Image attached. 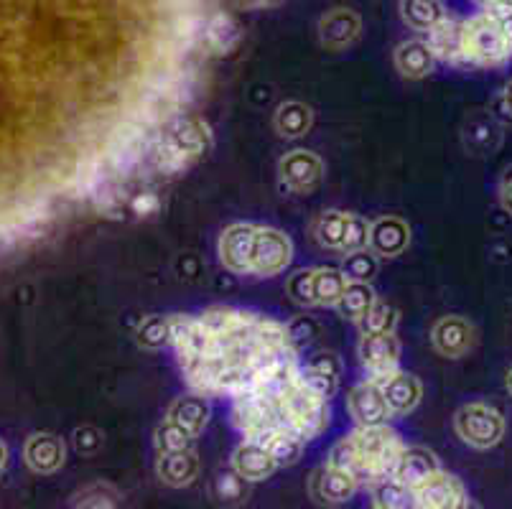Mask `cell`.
I'll list each match as a JSON object with an SVG mask.
<instances>
[{
    "mask_svg": "<svg viewBox=\"0 0 512 509\" xmlns=\"http://www.w3.org/2000/svg\"><path fill=\"white\" fill-rule=\"evenodd\" d=\"M372 502L375 509H416V499H413V489L400 484L393 476H380L370 484Z\"/></svg>",
    "mask_w": 512,
    "mask_h": 509,
    "instance_id": "30",
    "label": "cell"
},
{
    "mask_svg": "<svg viewBox=\"0 0 512 509\" xmlns=\"http://www.w3.org/2000/svg\"><path fill=\"white\" fill-rule=\"evenodd\" d=\"M232 469L245 479L248 484L253 482H265L268 476L276 474L278 464L273 461V456L268 454V448L260 446L258 441H245L235 448L232 454Z\"/></svg>",
    "mask_w": 512,
    "mask_h": 509,
    "instance_id": "20",
    "label": "cell"
},
{
    "mask_svg": "<svg viewBox=\"0 0 512 509\" xmlns=\"http://www.w3.org/2000/svg\"><path fill=\"white\" fill-rule=\"evenodd\" d=\"M367 242H370V222L365 217H360V214H349L342 252L347 255V252L367 250Z\"/></svg>",
    "mask_w": 512,
    "mask_h": 509,
    "instance_id": "41",
    "label": "cell"
},
{
    "mask_svg": "<svg viewBox=\"0 0 512 509\" xmlns=\"http://www.w3.org/2000/svg\"><path fill=\"white\" fill-rule=\"evenodd\" d=\"M347 217L349 212H339V209H332V212H324L316 217L314 222V237L321 247L327 250H339L342 252L344 245V230H347Z\"/></svg>",
    "mask_w": 512,
    "mask_h": 509,
    "instance_id": "34",
    "label": "cell"
},
{
    "mask_svg": "<svg viewBox=\"0 0 512 509\" xmlns=\"http://www.w3.org/2000/svg\"><path fill=\"white\" fill-rule=\"evenodd\" d=\"M102 446V433L92 426H82L74 431V448H77L79 454L92 456L97 454Z\"/></svg>",
    "mask_w": 512,
    "mask_h": 509,
    "instance_id": "45",
    "label": "cell"
},
{
    "mask_svg": "<svg viewBox=\"0 0 512 509\" xmlns=\"http://www.w3.org/2000/svg\"><path fill=\"white\" fill-rule=\"evenodd\" d=\"M276 130L283 138H301L311 130L314 123V112L304 102H283L276 112Z\"/></svg>",
    "mask_w": 512,
    "mask_h": 509,
    "instance_id": "33",
    "label": "cell"
},
{
    "mask_svg": "<svg viewBox=\"0 0 512 509\" xmlns=\"http://www.w3.org/2000/svg\"><path fill=\"white\" fill-rule=\"evenodd\" d=\"M258 224H230L220 237V260L230 273L248 275L253 263V242Z\"/></svg>",
    "mask_w": 512,
    "mask_h": 509,
    "instance_id": "12",
    "label": "cell"
},
{
    "mask_svg": "<svg viewBox=\"0 0 512 509\" xmlns=\"http://www.w3.org/2000/svg\"><path fill=\"white\" fill-rule=\"evenodd\" d=\"M344 288H347V278L337 268H316L311 275V301H314V306H337Z\"/></svg>",
    "mask_w": 512,
    "mask_h": 509,
    "instance_id": "32",
    "label": "cell"
},
{
    "mask_svg": "<svg viewBox=\"0 0 512 509\" xmlns=\"http://www.w3.org/2000/svg\"><path fill=\"white\" fill-rule=\"evenodd\" d=\"M311 275H314V270H296L288 278V296L299 306H314V301H311Z\"/></svg>",
    "mask_w": 512,
    "mask_h": 509,
    "instance_id": "43",
    "label": "cell"
},
{
    "mask_svg": "<svg viewBox=\"0 0 512 509\" xmlns=\"http://www.w3.org/2000/svg\"><path fill=\"white\" fill-rule=\"evenodd\" d=\"M166 418L174 420L176 426L184 428L189 436L199 438L204 433V428H207L209 418H212V410H209L207 398H202V395L194 392V395L174 400V405L169 408V415H166Z\"/></svg>",
    "mask_w": 512,
    "mask_h": 509,
    "instance_id": "27",
    "label": "cell"
},
{
    "mask_svg": "<svg viewBox=\"0 0 512 509\" xmlns=\"http://www.w3.org/2000/svg\"><path fill=\"white\" fill-rule=\"evenodd\" d=\"M500 202L505 207V212L512 214V166L507 168L500 181Z\"/></svg>",
    "mask_w": 512,
    "mask_h": 509,
    "instance_id": "47",
    "label": "cell"
},
{
    "mask_svg": "<svg viewBox=\"0 0 512 509\" xmlns=\"http://www.w3.org/2000/svg\"><path fill=\"white\" fill-rule=\"evenodd\" d=\"M240 3L248 8H276L286 3V0H240Z\"/></svg>",
    "mask_w": 512,
    "mask_h": 509,
    "instance_id": "49",
    "label": "cell"
},
{
    "mask_svg": "<svg viewBox=\"0 0 512 509\" xmlns=\"http://www.w3.org/2000/svg\"><path fill=\"white\" fill-rule=\"evenodd\" d=\"M454 431L467 446L487 451V448H495L505 436V418L500 410L487 403H467L456 410Z\"/></svg>",
    "mask_w": 512,
    "mask_h": 509,
    "instance_id": "5",
    "label": "cell"
},
{
    "mask_svg": "<svg viewBox=\"0 0 512 509\" xmlns=\"http://www.w3.org/2000/svg\"><path fill=\"white\" fill-rule=\"evenodd\" d=\"M258 443L268 448V454L273 456V461H276L278 466L296 464V461L301 459V451H304V441L286 426L260 436Z\"/></svg>",
    "mask_w": 512,
    "mask_h": 509,
    "instance_id": "31",
    "label": "cell"
},
{
    "mask_svg": "<svg viewBox=\"0 0 512 509\" xmlns=\"http://www.w3.org/2000/svg\"><path fill=\"white\" fill-rule=\"evenodd\" d=\"M26 464L36 471V474H54L64 466L67 459V448L64 441L54 433H34V436L26 441Z\"/></svg>",
    "mask_w": 512,
    "mask_h": 509,
    "instance_id": "23",
    "label": "cell"
},
{
    "mask_svg": "<svg viewBox=\"0 0 512 509\" xmlns=\"http://www.w3.org/2000/svg\"><path fill=\"white\" fill-rule=\"evenodd\" d=\"M278 410L283 426L291 428L304 443L314 441L329 426V400L309 390L304 382H299V377L278 398Z\"/></svg>",
    "mask_w": 512,
    "mask_h": 509,
    "instance_id": "4",
    "label": "cell"
},
{
    "mask_svg": "<svg viewBox=\"0 0 512 509\" xmlns=\"http://www.w3.org/2000/svg\"><path fill=\"white\" fill-rule=\"evenodd\" d=\"M459 509H482V507H479V504L477 502H472V499H464V502H462V507H459Z\"/></svg>",
    "mask_w": 512,
    "mask_h": 509,
    "instance_id": "51",
    "label": "cell"
},
{
    "mask_svg": "<svg viewBox=\"0 0 512 509\" xmlns=\"http://www.w3.org/2000/svg\"><path fill=\"white\" fill-rule=\"evenodd\" d=\"M362 18L349 8H332L321 16L319 39L332 51H342L360 39Z\"/></svg>",
    "mask_w": 512,
    "mask_h": 509,
    "instance_id": "16",
    "label": "cell"
},
{
    "mask_svg": "<svg viewBox=\"0 0 512 509\" xmlns=\"http://www.w3.org/2000/svg\"><path fill=\"white\" fill-rule=\"evenodd\" d=\"M281 186L291 194H309L324 179V163L311 151H291L278 163Z\"/></svg>",
    "mask_w": 512,
    "mask_h": 509,
    "instance_id": "10",
    "label": "cell"
},
{
    "mask_svg": "<svg viewBox=\"0 0 512 509\" xmlns=\"http://www.w3.org/2000/svg\"><path fill=\"white\" fill-rule=\"evenodd\" d=\"M136 339L141 347L146 349H161L169 344V316H146V319L138 324Z\"/></svg>",
    "mask_w": 512,
    "mask_h": 509,
    "instance_id": "39",
    "label": "cell"
},
{
    "mask_svg": "<svg viewBox=\"0 0 512 509\" xmlns=\"http://www.w3.org/2000/svg\"><path fill=\"white\" fill-rule=\"evenodd\" d=\"M484 13H495V16H507L512 13V0H477Z\"/></svg>",
    "mask_w": 512,
    "mask_h": 509,
    "instance_id": "46",
    "label": "cell"
},
{
    "mask_svg": "<svg viewBox=\"0 0 512 509\" xmlns=\"http://www.w3.org/2000/svg\"><path fill=\"white\" fill-rule=\"evenodd\" d=\"M375 291H372L370 283H347V288L342 291V296H339L337 301V311L339 316H344V319L349 321H360L362 316H365L367 308L375 303Z\"/></svg>",
    "mask_w": 512,
    "mask_h": 509,
    "instance_id": "35",
    "label": "cell"
},
{
    "mask_svg": "<svg viewBox=\"0 0 512 509\" xmlns=\"http://www.w3.org/2000/svg\"><path fill=\"white\" fill-rule=\"evenodd\" d=\"M125 212H130L133 217H138V219L153 217V214L161 212V196H158L153 189L136 191L133 196H128V202H125Z\"/></svg>",
    "mask_w": 512,
    "mask_h": 509,
    "instance_id": "42",
    "label": "cell"
},
{
    "mask_svg": "<svg viewBox=\"0 0 512 509\" xmlns=\"http://www.w3.org/2000/svg\"><path fill=\"white\" fill-rule=\"evenodd\" d=\"M242 39V31L230 13L220 11L207 16L202 28V46L209 56H230Z\"/></svg>",
    "mask_w": 512,
    "mask_h": 509,
    "instance_id": "22",
    "label": "cell"
},
{
    "mask_svg": "<svg viewBox=\"0 0 512 509\" xmlns=\"http://www.w3.org/2000/svg\"><path fill=\"white\" fill-rule=\"evenodd\" d=\"M431 342H434L439 354L449 359H459L472 352L474 342H477V331L462 316H444V319L436 321L434 331H431Z\"/></svg>",
    "mask_w": 512,
    "mask_h": 509,
    "instance_id": "13",
    "label": "cell"
},
{
    "mask_svg": "<svg viewBox=\"0 0 512 509\" xmlns=\"http://www.w3.org/2000/svg\"><path fill=\"white\" fill-rule=\"evenodd\" d=\"M169 344L174 347L181 370L212 354V334L204 329L199 316H169Z\"/></svg>",
    "mask_w": 512,
    "mask_h": 509,
    "instance_id": "7",
    "label": "cell"
},
{
    "mask_svg": "<svg viewBox=\"0 0 512 509\" xmlns=\"http://www.w3.org/2000/svg\"><path fill=\"white\" fill-rule=\"evenodd\" d=\"M158 479L169 487H189L199 476V459L194 454V448H184V451H171V454H158L156 461Z\"/></svg>",
    "mask_w": 512,
    "mask_h": 509,
    "instance_id": "25",
    "label": "cell"
},
{
    "mask_svg": "<svg viewBox=\"0 0 512 509\" xmlns=\"http://www.w3.org/2000/svg\"><path fill=\"white\" fill-rule=\"evenodd\" d=\"M214 499L222 504H240L242 499L248 497V482L237 474L235 469L232 471H220V474L214 476L212 484Z\"/></svg>",
    "mask_w": 512,
    "mask_h": 509,
    "instance_id": "37",
    "label": "cell"
},
{
    "mask_svg": "<svg viewBox=\"0 0 512 509\" xmlns=\"http://www.w3.org/2000/svg\"><path fill=\"white\" fill-rule=\"evenodd\" d=\"M197 438L189 436L184 428H179L174 420L166 418L161 426L156 428V448L158 454H171V451H184V448H192Z\"/></svg>",
    "mask_w": 512,
    "mask_h": 509,
    "instance_id": "40",
    "label": "cell"
},
{
    "mask_svg": "<svg viewBox=\"0 0 512 509\" xmlns=\"http://www.w3.org/2000/svg\"><path fill=\"white\" fill-rule=\"evenodd\" d=\"M199 321L212 334V339H222V336H235L253 329V324L258 321V314H250V311H240V308L230 306H212L204 314H199Z\"/></svg>",
    "mask_w": 512,
    "mask_h": 509,
    "instance_id": "26",
    "label": "cell"
},
{
    "mask_svg": "<svg viewBox=\"0 0 512 509\" xmlns=\"http://www.w3.org/2000/svg\"><path fill=\"white\" fill-rule=\"evenodd\" d=\"M357 326H360L362 336H367V334H395V326H398V311H395L390 303L375 298V303L367 308L365 316L357 321Z\"/></svg>",
    "mask_w": 512,
    "mask_h": 509,
    "instance_id": "36",
    "label": "cell"
},
{
    "mask_svg": "<svg viewBox=\"0 0 512 509\" xmlns=\"http://www.w3.org/2000/svg\"><path fill=\"white\" fill-rule=\"evenodd\" d=\"M436 59L423 39H408L395 49V69L406 79H423L434 72Z\"/></svg>",
    "mask_w": 512,
    "mask_h": 509,
    "instance_id": "28",
    "label": "cell"
},
{
    "mask_svg": "<svg viewBox=\"0 0 512 509\" xmlns=\"http://www.w3.org/2000/svg\"><path fill=\"white\" fill-rule=\"evenodd\" d=\"M357 479L349 471L337 469V466H324L314 474L311 482V494L319 499L321 504H344L355 497L357 492Z\"/></svg>",
    "mask_w": 512,
    "mask_h": 509,
    "instance_id": "21",
    "label": "cell"
},
{
    "mask_svg": "<svg viewBox=\"0 0 512 509\" xmlns=\"http://www.w3.org/2000/svg\"><path fill=\"white\" fill-rule=\"evenodd\" d=\"M434 54L436 62L451 64V67H464L462 51V18L446 16L444 21L436 23L423 39Z\"/></svg>",
    "mask_w": 512,
    "mask_h": 509,
    "instance_id": "17",
    "label": "cell"
},
{
    "mask_svg": "<svg viewBox=\"0 0 512 509\" xmlns=\"http://www.w3.org/2000/svg\"><path fill=\"white\" fill-rule=\"evenodd\" d=\"M209 148H212L209 125L197 115L179 112L153 130L143 171L158 179H174L189 171L199 158L207 156Z\"/></svg>",
    "mask_w": 512,
    "mask_h": 509,
    "instance_id": "1",
    "label": "cell"
},
{
    "mask_svg": "<svg viewBox=\"0 0 512 509\" xmlns=\"http://www.w3.org/2000/svg\"><path fill=\"white\" fill-rule=\"evenodd\" d=\"M380 390H383V398L385 403H388V410L393 418L413 413L423 398V387L421 382H418V377L408 375V372L403 370H398L390 380H385L383 385H380Z\"/></svg>",
    "mask_w": 512,
    "mask_h": 509,
    "instance_id": "24",
    "label": "cell"
},
{
    "mask_svg": "<svg viewBox=\"0 0 512 509\" xmlns=\"http://www.w3.org/2000/svg\"><path fill=\"white\" fill-rule=\"evenodd\" d=\"M413 499H416V509H459L467 499V492L456 476L441 469L413 489Z\"/></svg>",
    "mask_w": 512,
    "mask_h": 509,
    "instance_id": "11",
    "label": "cell"
},
{
    "mask_svg": "<svg viewBox=\"0 0 512 509\" xmlns=\"http://www.w3.org/2000/svg\"><path fill=\"white\" fill-rule=\"evenodd\" d=\"M400 451H403V441L388 423H383V426H357V431L344 436L332 448L327 464L349 471L357 479V484L365 482L370 487L380 476L393 474Z\"/></svg>",
    "mask_w": 512,
    "mask_h": 509,
    "instance_id": "2",
    "label": "cell"
},
{
    "mask_svg": "<svg viewBox=\"0 0 512 509\" xmlns=\"http://www.w3.org/2000/svg\"><path fill=\"white\" fill-rule=\"evenodd\" d=\"M339 377H342V359L334 352H319L306 364H299V382L327 400L334 398V392L339 390Z\"/></svg>",
    "mask_w": 512,
    "mask_h": 509,
    "instance_id": "15",
    "label": "cell"
},
{
    "mask_svg": "<svg viewBox=\"0 0 512 509\" xmlns=\"http://www.w3.org/2000/svg\"><path fill=\"white\" fill-rule=\"evenodd\" d=\"M347 408L349 415L355 418L357 426H383V423H388V420L393 418L380 385H375V382L370 380L360 382L355 390L349 392Z\"/></svg>",
    "mask_w": 512,
    "mask_h": 509,
    "instance_id": "14",
    "label": "cell"
},
{
    "mask_svg": "<svg viewBox=\"0 0 512 509\" xmlns=\"http://www.w3.org/2000/svg\"><path fill=\"white\" fill-rule=\"evenodd\" d=\"M436 471H441V464L434 451H428L423 446H403L390 476L398 479L400 484L416 489L418 484L426 482L428 476H434Z\"/></svg>",
    "mask_w": 512,
    "mask_h": 509,
    "instance_id": "19",
    "label": "cell"
},
{
    "mask_svg": "<svg viewBox=\"0 0 512 509\" xmlns=\"http://www.w3.org/2000/svg\"><path fill=\"white\" fill-rule=\"evenodd\" d=\"M360 364L365 380L383 385L400 370V342L395 334H367L360 339Z\"/></svg>",
    "mask_w": 512,
    "mask_h": 509,
    "instance_id": "9",
    "label": "cell"
},
{
    "mask_svg": "<svg viewBox=\"0 0 512 509\" xmlns=\"http://www.w3.org/2000/svg\"><path fill=\"white\" fill-rule=\"evenodd\" d=\"M502 21H505V26H507V31H510V36H512V13H507V16H500Z\"/></svg>",
    "mask_w": 512,
    "mask_h": 509,
    "instance_id": "52",
    "label": "cell"
},
{
    "mask_svg": "<svg viewBox=\"0 0 512 509\" xmlns=\"http://www.w3.org/2000/svg\"><path fill=\"white\" fill-rule=\"evenodd\" d=\"M6 464H8V448H6V443L0 441V471L6 469Z\"/></svg>",
    "mask_w": 512,
    "mask_h": 509,
    "instance_id": "50",
    "label": "cell"
},
{
    "mask_svg": "<svg viewBox=\"0 0 512 509\" xmlns=\"http://www.w3.org/2000/svg\"><path fill=\"white\" fill-rule=\"evenodd\" d=\"M72 509H120V507H118V499L107 492V489L92 487L87 489L77 502H74Z\"/></svg>",
    "mask_w": 512,
    "mask_h": 509,
    "instance_id": "44",
    "label": "cell"
},
{
    "mask_svg": "<svg viewBox=\"0 0 512 509\" xmlns=\"http://www.w3.org/2000/svg\"><path fill=\"white\" fill-rule=\"evenodd\" d=\"M446 16L444 0H400V18L418 34H428Z\"/></svg>",
    "mask_w": 512,
    "mask_h": 509,
    "instance_id": "29",
    "label": "cell"
},
{
    "mask_svg": "<svg viewBox=\"0 0 512 509\" xmlns=\"http://www.w3.org/2000/svg\"><path fill=\"white\" fill-rule=\"evenodd\" d=\"M464 67L500 69L512 59V36L495 13H474L462 18Z\"/></svg>",
    "mask_w": 512,
    "mask_h": 509,
    "instance_id": "3",
    "label": "cell"
},
{
    "mask_svg": "<svg viewBox=\"0 0 512 509\" xmlns=\"http://www.w3.org/2000/svg\"><path fill=\"white\" fill-rule=\"evenodd\" d=\"M232 423L248 441H258L265 433L283 428L278 400L263 398L258 392L232 398Z\"/></svg>",
    "mask_w": 512,
    "mask_h": 509,
    "instance_id": "6",
    "label": "cell"
},
{
    "mask_svg": "<svg viewBox=\"0 0 512 509\" xmlns=\"http://www.w3.org/2000/svg\"><path fill=\"white\" fill-rule=\"evenodd\" d=\"M291 260L293 242L286 232L276 230V227H255L250 275L273 278V275H281L291 265Z\"/></svg>",
    "mask_w": 512,
    "mask_h": 509,
    "instance_id": "8",
    "label": "cell"
},
{
    "mask_svg": "<svg viewBox=\"0 0 512 509\" xmlns=\"http://www.w3.org/2000/svg\"><path fill=\"white\" fill-rule=\"evenodd\" d=\"M507 392H510V395H512V370L507 372Z\"/></svg>",
    "mask_w": 512,
    "mask_h": 509,
    "instance_id": "53",
    "label": "cell"
},
{
    "mask_svg": "<svg viewBox=\"0 0 512 509\" xmlns=\"http://www.w3.org/2000/svg\"><path fill=\"white\" fill-rule=\"evenodd\" d=\"M500 107H502V112H505V118L512 120V82L507 84L505 90H502V95H500Z\"/></svg>",
    "mask_w": 512,
    "mask_h": 509,
    "instance_id": "48",
    "label": "cell"
},
{
    "mask_svg": "<svg viewBox=\"0 0 512 509\" xmlns=\"http://www.w3.org/2000/svg\"><path fill=\"white\" fill-rule=\"evenodd\" d=\"M411 242L408 224L398 217H383L370 224V252L375 258H398Z\"/></svg>",
    "mask_w": 512,
    "mask_h": 509,
    "instance_id": "18",
    "label": "cell"
},
{
    "mask_svg": "<svg viewBox=\"0 0 512 509\" xmlns=\"http://www.w3.org/2000/svg\"><path fill=\"white\" fill-rule=\"evenodd\" d=\"M342 273L347 283H370L377 273V258L372 252H347L342 263Z\"/></svg>",
    "mask_w": 512,
    "mask_h": 509,
    "instance_id": "38",
    "label": "cell"
}]
</instances>
